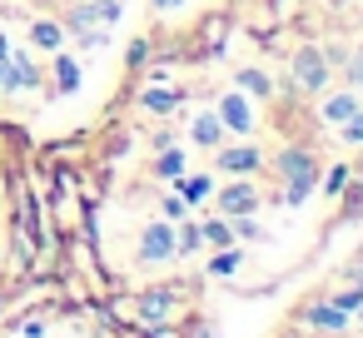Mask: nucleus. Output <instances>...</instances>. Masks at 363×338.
Returning <instances> with one entry per match:
<instances>
[{
    "label": "nucleus",
    "mask_w": 363,
    "mask_h": 338,
    "mask_svg": "<svg viewBox=\"0 0 363 338\" xmlns=\"http://www.w3.org/2000/svg\"><path fill=\"white\" fill-rule=\"evenodd\" d=\"M279 174H284V204L289 209H298L313 194V184H318V164H313L308 150H284L279 154Z\"/></svg>",
    "instance_id": "1"
},
{
    "label": "nucleus",
    "mask_w": 363,
    "mask_h": 338,
    "mask_svg": "<svg viewBox=\"0 0 363 338\" xmlns=\"http://www.w3.org/2000/svg\"><path fill=\"white\" fill-rule=\"evenodd\" d=\"M40 85V70L21 55V50H0V95H21V90H35Z\"/></svg>",
    "instance_id": "2"
},
{
    "label": "nucleus",
    "mask_w": 363,
    "mask_h": 338,
    "mask_svg": "<svg viewBox=\"0 0 363 338\" xmlns=\"http://www.w3.org/2000/svg\"><path fill=\"white\" fill-rule=\"evenodd\" d=\"M169 259H174V224L150 219L140 234V264H169Z\"/></svg>",
    "instance_id": "3"
},
{
    "label": "nucleus",
    "mask_w": 363,
    "mask_h": 338,
    "mask_svg": "<svg viewBox=\"0 0 363 338\" xmlns=\"http://www.w3.org/2000/svg\"><path fill=\"white\" fill-rule=\"evenodd\" d=\"M294 80L308 90V95H318L323 85H328V60H323V50H313V45H303L298 55H294Z\"/></svg>",
    "instance_id": "4"
},
{
    "label": "nucleus",
    "mask_w": 363,
    "mask_h": 338,
    "mask_svg": "<svg viewBox=\"0 0 363 338\" xmlns=\"http://www.w3.org/2000/svg\"><path fill=\"white\" fill-rule=\"evenodd\" d=\"M214 115L224 120L229 135H244V140L254 135V105H249V95H239V90L234 95H219V110Z\"/></svg>",
    "instance_id": "5"
},
{
    "label": "nucleus",
    "mask_w": 363,
    "mask_h": 338,
    "mask_svg": "<svg viewBox=\"0 0 363 338\" xmlns=\"http://www.w3.org/2000/svg\"><path fill=\"white\" fill-rule=\"evenodd\" d=\"M348 318H353V313H343L333 298H313V303L303 308V323H313V328H323V333H348Z\"/></svg>",
    "instance_id": "6"
},
{
    "label": "nucleus",
    "mask_w": 363,
    "mask_h": 338,
    "mask_svg": "<svg viewBox=\"0 0 363 338\" xmlns=\"http://www.w3.org/2000/svg\"><path fill=\"white\" fill-rule=\"evenodd\" d=\"M219 209H224L229 219L254 214V209H259V189H254L249 179H239V184H229V189H219Z\"/></svg>",
    "instance_id": "7"
},
{
    "label": "nucleus",
    "mask_w": 363,
    "mask_h": 338,
    "mask_svg": "<svg viewBox=\"0 0 363 338\" xmlns=\"http://www.w3.org/2000/svg\"><path fill=\"white\" fill-rule=\"evenodd\" d=\"M264 154L254 145H234V150H219V174H259Z\"/></svg>",
    "instance_id": "8"
},
{
    "label": "nucleus",
    "mask_w": 363,
    "mask_h": 338,
    "mask_svg": "<svg viewBox=\"0 0 363 338\" xmlns=\"http://www.w3.org/2000/svg\"><path fill=\"white\" fill-rule=\"evenodd\" d=\"M224 135H229V130H224V120H219L214 110H199V115H194V125H189V140H194V145H204V150L224 145Z\"/></svg>",
    "instance_id": "9"
},
{
    "label": "nucleus",
    "mask_w": 363,
    "mask_h": 338,
    "mask_svg": "<svg viewBox=\"0 0 363 338\" xmlns=\"http://www.w3.org/2000/svg\"><path fill=\"white\" fill-rule=\"evenodd\" d=\"M135 308H140V318H145V323H160V318H169V313H174V293H169V288H145Z\"/></svg>",
    "instance_id": "10"
},
{
    "label": "nucleus",
    "mask_w": 363,
    "mask_h": 338,
    "mask_svg": "<svg viewBox=\"0 0 363 338\" xmlns=\"http://www.w3.org/2000/svg\"><path fill=\"white\" fill-rule=\"evenodd\" d=\"M234 85H239V95H249V100H269V95H274V80H269L264 70H239Z\"/></svg>",
    "instance_id": "11"
},
{
    "label": "nucleus",
    "mask_w": 363,
    "mask_h": 338,
    "mask_svg": "<svg viewBox=\"0 0 363 338\" xmlns=\"http://www.w3.org/2000/svg\"><path fill=\"white\" fill-rule=\"evenodd\" d=\"M140 105H145L150 115H174V110H179V90H164V85H150V90L140 95Z\"/></svg>",
    "instance_id": "12"
},
{
    "label": "nucleus",
    "mask_w": 363,
    "mask_h": 338,
    "mask_svg": "<svg viewBox=\"0 0 363 338\" xmlns=\"http://www.w3.org/2000/svg\"><path fill=\"white\" fill-rule=\"evenodd\" d=\"M358 105H363V100H358L353 90H343V95H328V100H323V125H343V120H348Z\"/></svg>",
    "instance_id": "13"
},
{
    "label": "nucleus",
    "mask_w": 363,
    "mask_h": 338,
    "mask_svg": "<svg viewBox=\"0 0 363 338\" xmlns=\"http://www.w3.org/2000/svg\"><path fill=\"white\" fill-rule=\"evenodd\" d=\"M55 85H60V95H75L80 90V65L70 55H55Z\"/></svg>",
    "instance_id": "14"
},
{
    "label": "nucleus",
    "mask_w": 363,
    "mask_h": 338,
    "mask_svg": "<svg viewBox=\"0 0 363 338\" xmlns=\"http://www.w3.org/2000/svg\"><path fill=\"white\" fill-rule=\"evenodd\" d=\"M155 174H160L164 184H179V179H184V150H164L160 164H155Z\"/></svg>",
    "instance_id": "15"
},
{
    "label": "nucleus",
    "mask_w": 363,
    "mask_h": 338,
    "mask_svg": "<svg viewBox=\"0 0 363 338\" xmlns=\"http://www.w3.org/2000/svg\"><path fill=\"white\" fill-rule=\"evenodd\" d=\"M199 234H204V244H214V249H229V244H234V224H229V219H204Z\"/></svg>",
    "instance_id": "16"
},
{
    "label": "nucleus",
    "mask_w": 363,
    "mask_h": 338,
    "mask_svg": "<svg viewBox=\"0 0 363 338\" xmlns=\"http://www.w3.org/2000/svg\"><path fill=\"white\" fill-rule=\"evenodd\" d=\"M60 35H65V30H60L55 21H35V26H30V40H35L40 50H50V55H55V45H60Z\"/></svg>",
    "instance_id": "17"
},
{
    "label": "nucleus",
    "mask_w": 363,
    "mask_h": 338,
    "mask_svg": "<svg viewBox=\"0 0 363 338\" xmlns=\"http://www.w3.org/2000/svg\"><path fill=\"white\" fill-rule=\"evenodd\" d=\"M179 194H184V204H199V199H209V194H214V179H209V174L179 179Z\"/></svg>",
    "instance_id": "18"
},
{
    "label": "nucleus",
    "mask_w": 363,
    "mask_h": 338,
    "mask_svg": "<svg viewBox=\"0 0 363 338\" xmlns=\"http://www.w3.org/2000/svg\"><path fill=\"white\" fill-rule=\"evenodd\" d=\"M348 179H353V169H348V164H333V169L323 174V194H328V199H338V194L348 189Z\"/></svg>",
    "instance_id": "19"
},
{
    "label": "nucleus",
    "mask_w": 363,
    "mask_h": 338,
    "mask_svg": "<svg viewBox=\"0 0 363 338\" xmlns=\"http://www.w3.org/2000/svg\"><path fill=\"white\" fill-rule=\"evenodd\" d=\"M239 264H244V249H234V244H229V249H219V254L209 259V274H234Z\"/></svg>",
    "instance_id": "20"
},
{
    "label": "nucleus",
    "mask_w": 363,
    "mask_h": 338,
    "mask_svg": "<svg viewBox=\"0 0 363 338\" xmlns=\"http://www.w3.org/2000/svg\"><path fill=\"white\" fill-rule=\"evenodd\" d=\"M85 11H90V21H100V26H115L125 6H120V0H90V6H85Z\"/></svg>",
    "instance_id": "21"
},
{
    "label": "nucleus",
    "mask_w": 363,
    "mask_h": 338,
    "mask_svg": "<svg viewBox=\"0 0 363 338\" xmlns=\"http://www.w3.org/2000/svg\"><path fill=\"white\" fill-rule=\"evenodd\" d=\"M343 140H348V145H363V105L343 120Z\"/></svg>",
    "instance_id": "22"
},
{
    "label": "nucleus",
    "mask_w": 363,
    "mask_h": 338,
    "mask_svg": "<svg viewBox=\"0 0 363 338\" xmlns=\"http://www.w3.org/2000/svg\"><path fill=\"white\" fill-rule=\"evenodd\" d=\"M328 298H333V303H338V308H343V313H353V308H358V303H363V288H358V283H353V288H343V293H328Z\"/></svg>",
    "instance_id": "23"
},
{
    "label": "nucleus",
    "mask_w": 363,
    "mask_h": 338,
    "mask_svg": "<svg viewBox=\"0 0 363 338\" xmlns=\"http://www.w3.org/2000/svg\"><path fill=\"white\" fill-rule=\"evenodd\" d=\"M65 26H70V30H80V35H90V26H95V21H90V11H85V6H75Z\"/></svg>",
    "instance_id": "24"
},
{
    "label": "nucleus",
    "mask_w": 363,
    "mask_h": 338,
    "mask_svg": "<svg viewBox=\"0 0 363 338\" xmlns=\"http://www.w3.org/2000/svg\"><path fill=\"white\" fill-rule=\"evenodd\" d=\"M184 214H189V204H184V194H174V199H164V219H169V224H179Z\"/></svg>",
    "instance_id": "25"
},
{
    "label": "nucleus",
    "mask_w": 363,
    "mask_h": 338,
    "mask_svg": "<svg viewBox=\"0 0 363 338\" xmlns=\"http://www.w3.org/2000/svg\"><path fill=\"white\" fill-rule=\"evenodd\" d=\"M348 65V80H353V90H363V50L353 55V60H343Z\"/></svg>",
    "instance_id": "26"
},
{
    "label": "nucleus",
    "mask_w": 363,
    "mask_h": 338,
    "mask_svg": "<svg viewBox=\"0 0 363 338\" xmlns=\"http://www.w3.org/2000/svg\"><path fill=\"white\" fill-rule=\"evenodd\" d=\"M145 55H150V40H135L130 45V65H145Z\"/></svg>",
    "instance_id": "27"
},
{
    "label": "nucleus",
    "mask_w": 363,
    "mask_h": 338,
    "mask_svg": "<svg viewBox=\"0 0 363 338\" xmlns=\"http://www.w3.org/2000/svg\"><path fill=\"white\" fill-rule=\"evenodd\" d=\"M353 283H358V288H363V264H353Z\"/></svg>",
    "instance_id": "28"
},
{
    "label": "nucleus",
    "mask_w": 363,
    "mask_h": 338,
    "mask_svg": "<svg viewBox=\"0 0 363 338\" xmlns=\"http://www.w3.org/2000/svg\"><path fill=\"white\" fill-rule=\"evenodd\" d=\"M169 6H179V0H155V11H169Z\"/></svg>",
    "instance_id": "29"
},
{
    "label": "nucleus",
    "mask_w": 363,
    "mask_h": 338,
    "mask_svg": "<svg viewBox=\"0 0 363 338\" xmlns=\"http://www.w3.org/2000/svg\"><path fill=\"white\" fill-rule=\"evenodd\" d=\"M353 313H358V323H363V303H358V308H353Z\"/></svg>",
    "instance_id": "30"
}]
</instances>
